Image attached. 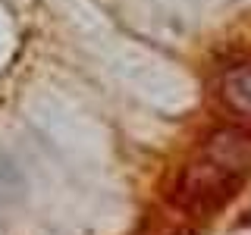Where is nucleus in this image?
I'll return each mask as SVG.
<instances>
[{"label":"nucleus","mask_w":251,"mask_h":235,"mask_svg":"<svg viewBox=\"0 0 251 235\" xmlns=\"http://www.w3.org/2000/svg\"><path fill=\"white\" fill-rule=\"evenodd\" d=\"M248 176L229 169L226 163H220L217 157L198 151L192 163H185L182 172L176 176V185L170 191V201L176 204L182 213L192 216H207L220 210L226 201L242 188Z\"/></svg>","instance_id":"obj_1"},{"label":"nucleus","mask_w":251,"mask_h":235,"mask_svg":"<svg viewBox=\"0 0 251 235\" xmlns=\"http://www.w3.org/2000/svg\"><path fill=\"white\" fill-rule=\"evenodd\" d=\"M204 154L217 157L220 163H226L229 169L248 176L251 172V132L239 129V125H226V129H217L214 135L204 141L201 147Z\"/></svg>","instance_id":"obj_2"},{"label":"nucleus","mask_w":251,"mask_h":235,"mask_svg":"<svg viewBox=\"0 0 251 235\" xmlns=\"http://www.w3.org/2000/svg\"><path fill=\"white\" fill-rule=\"evenodd\" d=\"M223 97L235 113L251 119V66H239L223 78Z\"/></svg>","instance_id":"obj_3"}]
</instances>
